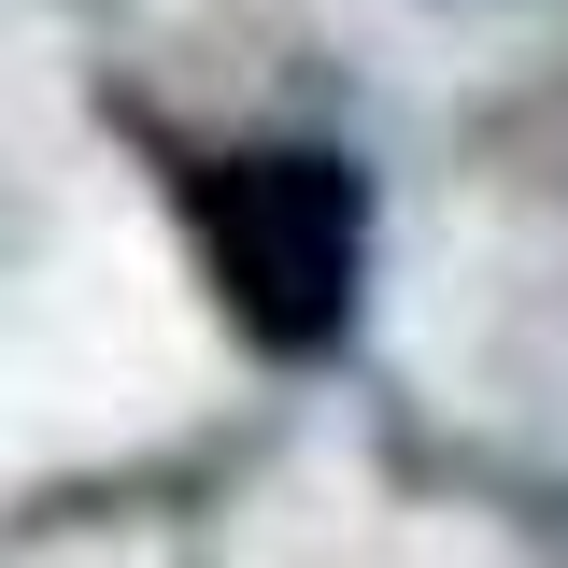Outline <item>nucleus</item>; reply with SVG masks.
<instances>
[{"label":"nucleus","instance_id":"1","mask_svg":"<svg viewBox=\"0 0 568 568\" xmlns=\"http://www.w3.org/2000/svg\"><path fill=\"white\" fill-rule=\"evenodd\" d=\"M185 213H200L213 298L271 355H327L355 327V284H369V171L355 156H327V142H242V156H213L185 185Z\"/></svg>","mask_w":568,"mask_h":568}]
</instances>
